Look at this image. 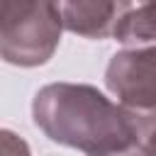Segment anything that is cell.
<instances>
[{
  "label": "cell",
  "mask_w": 156,
  "mask_h": 156,
  "mask_svg": "<svg viewBox=\"0 0 156 156\" xmlns=\"http://www.w3.org/2000/svg\"><path fill=\"white\" fill-rule=\"evenodd\" d=\"M141 149H144L146 154H151V156H156V132H154V134H151V136H149V139H146V141L141 144Z\"/></svg>",
  "instance_id": "52a82bcc"
},
{
  "label": "cell",
  "mask_w": 156,
  "mask_h": 156,
  "mask_svg": "<svg viewBox=\"0 0 156 156\" xmlns=\"http://www.w3.org/2000/svg\"><path fill=\"white\" fill-rule=\"evenodd\" d=\"M105 83L119 105L136 117L146 141L156 132V46L115 54L107 63Z\"/></svg>",
  "instance_id": "3957f363"
},
{
  "label": "cell",
  "mask_w": 156,
  "mask_h": 156,
  "mask_svg": "<svg viewBox=\"0 0 156 156\" xmlns=\"http://www.w3.org/2000/svg\"><path fill=\"white\" fill-rule=\"evenodd\" d=\"M61 5L49 0L0 2V54L12 66L46 63L61 41Z\"/></svg>",
  "instance_id": "7a4b0ae2"
},
{
  "label": "cell",
  "mask_w": 156,
  "mask_h": 156,
  "mask_svg": "<svg viewBox=\"0 0 156 156\" xmlns=\"http://www.w3.org/2000/svg\"><path fill=\"white\" fill-rule=\"evenodd\" d=\"M122 156H151V154H146L141 146H136V149H132V151H127V154H122Z\"/></svg>",
  "instance_id": "ba28073f"
},
{
  "label": "cell",
  "mask_w": 156,
  "mask_h": 156,
  "mask_svg": "<svg viewBox=\"0 0 156 156\" xmlns=\"http://www.w3.org/2000/svg\"><path fill=\"white\" fill-rule=\"evenodd\" d=\"M115 39L127 49H151L156 46V2L132 5L115 29Z\"/></svg>",
  "instance_id": "5b68a950"
},
{
  "label": "cell",
  "mask_w": 156,
  "mask_h": 156,
  "mask_svg": "<svg viewBox=\"0 0 156 156\" xmlns=\"http://www.w3.org/2000/svg\"><path fill=\"white\" fill-rule=\"evenodd\" d=\"M32 117L51 141L85 156H122L144 144L136 117L83 83L44 85L34 95Z\"/></svg>",
  "instance_id": "6da1fadb"
},
{
  "label": "cell",
  "mask_w": 156,
  "mask_h": 156,
  "mask_svg": "<svg viewBox=\"0 0 156 156\" xmlns=\"http://www.w3.org/2000/svg\"><path fill=\"white\" fill-rule=\"evenodd\" d=\"M129 2H61L63 27L78 37L105 39L115 37L119 20L127 15Z\"/></svg>",
  "instance_id": "277c9868"
},
{
  "label": "cell",
  "mask_w": 156,
  "mask_h": 156,
  "mask_svg": "<svg viewBox=\"0 0 156 156\" xmlns=\"http://www.w3.org/2000/svg\"><path fill=\"white\" fill-rule=\"evenodd\" d=\"M0 154L2 156H29V146L24 139L12 134L10 129L0 132Z\"/></svg>",
  "instance_id": "8992f818"
}]
</instances>
